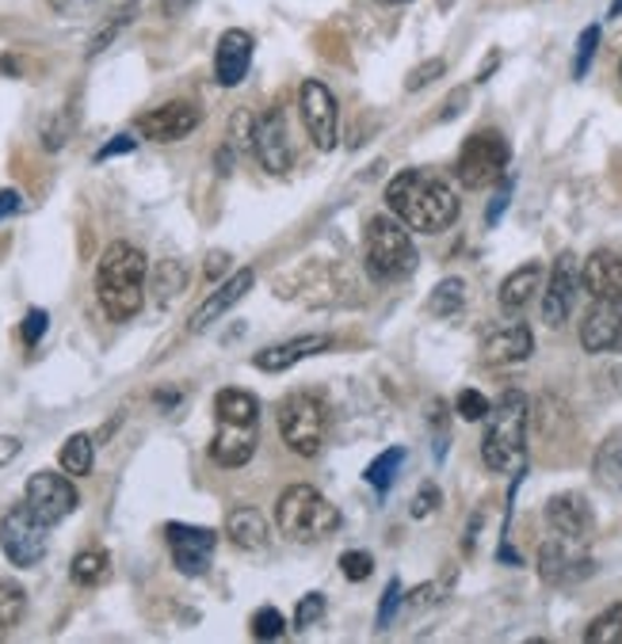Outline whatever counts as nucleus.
<instances>
[{
	"mask_svg": "<svg viewBox=\"0 0 622 644\" xmlns=\"http://www.w3.org/2000/svg\"><path fill=\"white\" fill-rule=\"evenodd\" d=\"M275 522L291 542L314 545L340 530V511L314 485H291L275 500Z\"/></svg>",
	"mask_w": 622,
	"mask_h": 644,
	"instance_id": "nucleus-5",
	"label": "nucleus"
},
{
	"mask_svg": "<svg viewBox=\"0 0 622 644\" xmlns=\"http://www.w3.org/2000/svg\"><path fill=\"white\" fill-rule=\"evenodd\" d=\"M199 123H203V111L195 108V103L188 100H172V103H161V108L146 111V115L138 118V134L149 142H183L188 134L199 131Z\"/></svg>",
	"mask_w": 622,
	"mask_h": 644,
	"instance_id": "nucleus-13",
	"label": "nucleus"
},
{
	"mask_svg": "<svg viewBox=\"0 0 622 644\" xmlns=\"http://www.w3.org/2000/svg\"><path fill=\"white\" fill-rule=\"evenodd\" d=\"M260 442V423H241V420H218L211 439V462L222 470H241L252 462Z\"/></svg>",
	"mask_w": 622,
	"mask_h": 644,
	"instance_id": "nucleus-18",
	"label": "nucleus"
},
{
	"mask_svg": "<svg viewBox=\"0 0 622 644\" xmlns=\"http://www.w3.org/2000/svg\"><path fill=\"white\" fill-rule=\"evenodd\" d=\"M546 522H550V530H554V538H565V542H577V545L592 542L596 515H592V507H588V500L580 493L550 496Z\"/></svg>",
	"mask_w": 622,
	"mask_h": 644,
	"instance_id": "nucleus-16",
	"label": "nucleus"
},
{
	"mask_svg": "<svg viewBox=\"0 0 622 644\" xmlns=\"http://www.w3.org/2000/svg\"><path fill=\"white\" fill-rule=\"evenodd\" d=\"M298 111H302V123H306L309 138L321 152L337 149V131H340V108H337V95H332L329 84L321 80H306L298 95Z\"/></svg>",
	"mask_w": 622,
	"mask_h": 644,
	"instance_id": "nucleus-11",
	"label": "nucleus"
},
{
	"mask_svg": "<svg viewBox=\"0 0 622 644\" xmlns=\"http://www.w3.org/2000/svg\"><path fill=\"white\" fill-rule=\"evenodd\" d=\"M440 591H443L440 584H420L417 591H409V595H405V602H409L412 610H428V607H436V602L443 599Z\"/></svg>",
	"mask_w": 622,
	"mask_h": 644,
	"instance_id": "nucleus-45",
	"label": "nucleus"
},
{
	"mask_svg": "<svg viewBox=\"0 0 622 644\" xmlns=\"http://www.w3.org/2000/svg\"><path fill=\"white\" fill-rule=\"evenodd\" d=\"M191 4H195V0H161V15H169V20H177V15L188 12Z\"/></svg>",
	"mask_w": 622,
	"mask_h": 644,
	"instance_id": "nucleus-55",
	"label": "nucleus"
},
{
	"mask_svg": "<svg viewBox=\"0 0 622 644\" xmlns=\"http://www.w3.org/2000/svg\"><path fill=\"white\" fill-rule=\"evenodd\" d=\"M92 0H50V8L54 12H61V15H77V12H84Z\"/></svg>",
	"mask_w": 622,
	"mask_h": 644,
	"instance_id": "nucleus-53",
	"label": "nucleus"
},
{
	"mask_svg": "<svg viewBox=\"0 0 622 644\" xmlns=\"http://www.w3.org/2000/svg\"><path fill=\"white\" fill-rule=\"evenodd\" d=\"M252 131H257V118L249 111H237V118L229 123V134H234L229 145H252Z\"/></svg>",
	"mask_w": 622,
	"mask_h": 644,
	"instance_id": "nucleus-46",
	"label": "nucleus"
},
{
	"mask_svg": "<svg viewBox=\"0 0 622 644\" xmlns=\"http://www.w3.org/2000/svg\"><path fill=\"white\" fill-rule=\"evenodd\" d=\"M146 275L149 263L146 252L126 240L103 248L100 263H95V297H100L103 313L111 320H131L146 302Z\"/></svg>",
	"mask_w": 622,
	"mask_h": 644,
	"instance_id": "nucleus-2",
	"label": "nucleus"
},
{
	"mask_svg": "<svg viewBox=\"0 0 622 644\" xmlns=\"http://www.w3.org/2000/svg\"><path fill=\"white\" fill-rule=\"evenodd\" d=\"M138 8H142V0H126V4L118 8V12L111 15V20L103 23L100 31H95V35H92V43H89V58H100V54L108 50L111 43H115V38H118V31H123L126 23L134 20V12H138Z\"/></svg>",
	"mask_w": 622,
	"mask_h": 644,
	"instance_id": "nucleus-33",
	"label": "nucleus"
},
{
	"mask_svg": "<svg viewBox=\"0 0 622 644\" xmlns=\"http://www.w3.org/2000/svg\"><path fill=\"white\" fill-rule=\"evenodd\" d=\"M226 538L245 553H260L271 545V522L257 507H234L226 515Z\"/></svg>",
	"mask_w": 622,
	"mask_h": 644,
	"instance_id": "nucleus-24",
	"label": "nucleus"
},
{
	"mask_svg": "<svg viewBox=\"0 0 622 644\" xmlns=\"http://www.w3.org/2000/svg\"><path fill=\"white\" fill-rule=\"evenodd\" d=\"M619 77H622V66H619Z\"/></svg>",
	"mask_w": 622,
	"mask_h": 644,
	"instance_id": "nucleus-59",
	"label": "nucleus"
},
{
	"mask_svg": "<svg viewBox=\"0 0 622 644\" xmlns=\"http://www.w3.org/2000/svg\"><path fill=\"white\" fill-rule=\"evenodd\" d=\"M23 211V195L20 191H0V222H4V217H12V214H20Z\"/></svg>",
	"mask_w": 622,
	"mask_h": 644,
	"instance_id": "nucleus-51",
	"label": "nucleus"
},
{
	"mask_svg": "<svg viewBox=\"0 0 622 644\" xmlns=\"http://www.w3.org/2000/svg\"><path fill=\"white\" fill-rule=\"evenodd\" d=\"M279 434L298 457H317L329 434V408L317 393H291L279 405Z\"/></svg>",
	"mask_w": 622,
	"mask_h": 644,
	"instance_id": "nucleus-6",
	"label": "nucleus"
},
{
	"mask_svg": "<svg viewBox=\"0 0 622 644\" xmlns=\"http://www.w3.org/2000/svg\"><path fill=\"white\" fill-rule=\"evenodd\" d=\"M462 305H466V283L462 279H443L428 294V313L432 317H454V313H462Z\"/></svg>",
	"mask_w": 622,
	"mask_h": 644,
	"instance_id": "nucleus-32",
	"label": "nucleus"
},
{
	"mask_svg": "<svg viewBox=\"0 0 622 644\" xmlns=\"http://www.w3.org/2000/svg\"><path fill=\"white\" fill-rule=\"evenodd\" d=\"M252 286H257V271H252V268H241V271H234V275H229L226 283H222L218 290H214L211 297H206L203 305H199L195 313H191L188 328H191V332H203V328H211L214 320H222V317H226V313L234 309V305L241 302V297L249 294Z\"/></svg>",
	"mask_w": 622,
	"mask_h": 644,
	"instance_id": "nucleus-19",
	"label": "nucleus"
},
{
	"mask_svg": "<svg viewBox=\"0 0 622 644\" xmlns=\"http://www.w3.org/2000/svg\"><path fill=\"white\" fill-rule=\"evenodd\" d=\"M417 245L402 217L378 214L366 222L363 233V268L374 283H402L417 271Z\"/></svg>",
	"mask_w": 622,
	"mask_h": 644,
	"instance_id": "nucleus-4",
	"label": "nucleus"
},
{
	"mask_svg": "<svg viewBox=\"0 0 622 644\" xmlns=\"http://www.w3.org/2000/svg\"><path fill=\"white\" fill-rule=\"evenodd\" d=\"M46 328H50V317H46V309H31L27 317H23V325H20L23 343H27V348H35V343L46 336Z\"/></svg>",
	"mask_w": 622,
	"mask_h": 644,
	"instance_id": "nucleus-44",
	"label": "nucleus"
},
{
	"mask_svg": "<svg viewBox=\"0 0 622 644\" xmlns=\"http://www.w3.org/2000/svg\"><path fill=\"white\" fill-rule=\"evenodd\" d=\"M92 462H95V442L92 434H69L66 442H61V454H58V465L69 473V477H89L92 473Z\"/></svg>",
	"mask_w": 622,
	"mask_h": 644,
	"instance_id": "nucleus-27",
	"label": "nucleus"
},
{
	"mask_svg": "<svg viewBox=\"0 0 622 644\" xmlns=\"http://www.w3.org/2000/svg\"><path fill=\"white\" fill-rule=\"evenodd\" d=\"M229 268H234V260H229V252H211V256H206L203 275H206V279H222Z\"/></svg>",
	"mask_w": 622,
	"mask_h": 644,
	"instance_id": "nucleus-49",
	"label": "nucleus"
},
{
	"mask_svg": "<svg viewBox=\"0 0 622 644\" xmlns=\"http://www.w3.org/2000/svg\"><path fill=\"white\" fill-rule=\"evenodd\" d=\"M325 607H329V602H325L321 591H306L298 599V607H294V630H309L314 622H321Z\"/></svg>",
	"mask_w": 622,
	"mask_h": 644,
	"instance_id": "nucleus-37",
	"label": "nucleus"
},
{
	"mask_svg": "<svg viewBox=\"0 0 622 644\" xmlns=\"http://www.w3.org/2000/svg\"><path fill=\"white\" fill-rule=\"evenodd\" d=\"M588 644H622V602L608 607L585 633Z\"/></svg>",
	"mask_w": 622,
	"mask_h": 644,
	"instance_id": "nucleus-34",
	"label": "nucleus"
},
{
	"mask_svg": "<svg viewBox=\"0 0 622 644\" xmlns=\"http://www.w3.org/2000/svg\"><path fill=\"white\" fill-rule=\"evenodd\" d=\"M183 290H188V268H183L180 260L157 263V271H154V297H157V305L177 302Z\"/></svg>",
	"mask_w": 622,
	"mask_h": 644,
	"instance_id": "nucleus-30",
	"label": "nucleus"
},
{
	"mask_svg": "<svg viewBox=\"0 0 622 644\" xmlns=\"http://www.w3.org/2000/svg\"><path fill=\"white\" fill-rule=\"evenodd\" d=\"M596 46H600V23L585 27V31H580V38H577V58H573V77H577V80L585 77L588 66H592Z\"/></svg>",
	"mask_w": 622,
	"mask_h": 644,
	"instance_id": "nucleus-38",
	"label": "nucleus"
},
{
	"mask_svg": "<svg viewBox=\"0 0 622 644\" xmlns=\"http://www.w3.org/2000/svg\"><path fill=\"white\" fill-rule=\"evenodd\" d=\"M446 72V61L443 58H428V61H420L417 69L405 77V92H420V88H428L432 80H440Z\"/></svg>",
	"mask_w": 622,
	"mask_h": 644,
	"instance_id": "nucleus-41",
	"label": "nucleus"
},
{
	"mask_svg": "<svg viewBox=\"0 0 622 644\" xmlns=\"http://www.w3.org/2000/svg\"><path fill=\"white\" fill-rule=\"evenodd\" d=\"M405 465V450L402 447H394V450H386V454H378L371 465H366V473H363V481L374 488L378 496H386L389 493V485H394V477H397V470Z\"/></svg>",
	"mask_w": 622,
	"mask_h": 644,
	"instance_id": "nucleus-31",
	"label": "nucleus"
},
{
	"mask_svg": "<svg viewBox=\"0 0 622 644\" xmlns=\"http://www.w3.org/2000/svg\"><path fill=\"white\" fill-rule=\"evenodd\" d=\"M440 504H443V493H440V485H420V493L412 496V504H409V515L412 519H428V515H436L440 511Z\"/></svg>",
	"mask_w": 622,
	"mask_h": 644,
	"instance_id": "nucleus-42",
	"label": "nucleus"
},
{
	"mask_svg": "<svg viewBox=\"0 0 622 644\" xmlns=\"http://www.w3.org/2000/svg\"><path fill=\"white\" fill-rule=\"evenodd\" d=\"M528 420H531V400L520 389L500 393V400L485 416V439H482V457L493 473H523Z\"/></svg>",
	"mask_w": 622,
	"mask_h": 644,
	"instance_id": "nucleus-3",
	"label": "nucleus"
},
{
	"mask_svg": "<svg viewBox=\"0 0 622 644\" xmlns=\"http://www.w3.org/2000/svg\"><path fill=\"white\" fill-rule=\"evenodd\" d=\"M508 203H512V183H505V188L493 195V203H489V211H485V222L489 225H497L500 222V214L508 211Z\"/></svg>",
	"mask_w": 622,
	"mask_h": 644,
	"instance_id": "nucleus-48",
	"label": "nucleus"
},
{
	"mask_svg": "<svg viewBox=\"0 0 622 644\" xmlns=\"http://www.w3.org/2000/svg\"><path fill=\"white\" fill-rule=\"evenodd\" d=\"M252 152L268 168L271 176H286L294 168V149L286 138V115L283 108H271L268 115L257 118V131H252Z\"/></svg>",
	"mask_w": 622,
	"mask_h": 644,
	"instance_id": "nucleus-14",
	"label": "nucleus"
},
{
	"mask_svg": "<svg viewBox=\"0 0 622 644\" xmlns=\"http://www.w3.org/2000/svg\"><path fill=\"white\" fill-rule=\"evenodd\" d=\"M402 579H389V587H386V595H382V602H378V630H389L394 625V614H397V607H402Z\"/></svg>",
	"mask_w": 622,
	"mask_h": 644,
	"instance_id": "nucleus-43",
	"label": "nucleus"
},
{
	"mask_svg": "<svg viewBox=\"0 0 622 644\" xmlns=\"http://www.w3.org/2000/svg\"><path fill=\"white\" fill-rule=\"evenodd\" d=\"M592 477L608 493H622V431H611L592 454Z\"/></svg>",
	"mask_w": 622,
	"mask_h": 644,
	"instance_id": "nucleus-26",
	"label": "nucleus"
},
{
	"mask_svg": "<svg viewBox=\"0 0 622 644\" xmlns=\"http://www.w3.org/2000/svg\"><path fill=\"white\" fill-rule=\"evenodd\" d=\"M214 165H218V176H229V172H234V145H222L218 157H214Z\"/></svg>",
	"mask_w": 622,
	"mask_h": 644,
	"instance_id": "nucleus-54",
	"label": "nucleus"
},
{
	"mask_svg": "<svg viewBox=\"0 0 622 644\" xmlns=\"http://www.w3.org/2000/svg\"><path fill=\"white\" fill-rule=\"evenodd\" d=\"M165 538H169L172 565H177L180 576H206V568H211V561H214V545H218V534H214V530L169 522V527H165Z\"/></svg>",
	"mask_w": 622,
	"mask_h": 644,
	"instance_id": "nucleus-12",
	"label": "nucleus"
},
{
	"mask_svg": "<svg viewBox=\"0 0 622 644\" xmlns=\"http://www.w3.org/2000/svg\"><path fill=\"white\" fill-rule=\"evenodd\" d=\"M249 66H252V35L241 27L226 31L218 38V50H214V80L222 88H237L249 77Z\"/></svg>",
	"mask_w": 622,
	"mask_h": 644,
	"instance_id": "nucleus-20",
	"label": "nucleus"
},
{
	"mask_svg": "<svg viewBox=\"0 0 622 644\" xmlns=\"http://www.w3.org/2000/svg\"><path fill=\"white\" fill-rule=\"evenodd\" d=\"M134 145L138 138H131V134H115L108 145H103L100 152H95V160H111V157H123V152H134Z\"/></svg>",
	"mask_w": 622,
	"mask_h": 644,
	"instance_id": "nucleus-47",
	"label": "nucleus"
},
{
	"mask_svg": "<svg viewBox=\"0 0 622 644\" xmlns=\"http://www.w3.org/2000/svg\"><path fill=\"white\" fill-rule=\"evenodd\" d=\"M462 103H466V88H459V92L451 95V100L443 103V111H440V123H446V118H454L462 111Z\"/></svg>",
	"mask_w": 622,
	"mask_h": 644,
	"instance_id": "nucleus-52",
	"label": "nucleus"
},
{
	"mask_svg": "<svg viewBox=\"0 0 622 644\" xmlns=\"http://www.w3.org/2000/svg\"><path fill=\"white\" fill-rule=\"evenodd\" d=\"M386 206L417 233H443L459 222L462 203L443 176L428 168H405L386 183Z\"/></svg>",
	"mask_w": 622,
	"mask_h": 644,
	"instance_id": "nucleus-1",
	"label": "nucleus"
},
{
	"mask_svg": "<svg viewBox=\"0 0 622 644\" xmlns=\"http://www.w3.org/2000/svg\"><path fill=\"white\" fill-rule=\"evenodd\" d=\"M508 157H512V149H508V142L500 138L497 131L470 134L466 145L459 149V160H454V176H459V183L470 191L489 188V183L505 180Z\"/></svg>",
	"mask_w": 622,
	"mask_h": 644,
	"instance_id": "nucleus-7",
	"label": "nucleus"
},
{
	"mask_svg": "<svg viewBox=\"0 0 622 644\" xmlns=\"http://www.w3.org/2000/svg\"><path fill=\"white\" fill-rule=\"evenodd\" d=\"M500 66V54H489V58H485V66L477 69V84H482V80H489L493 77V69Z\"/></svg>",
	"mask_w": 622,
	"mask_h": 644,
	"instance_id": "nucleus-56",
	"label": "nucleus"
},
{
	"mask_svg": "<svg viewBox=\"0 0 622 644\" xmlns=\"http://www.w3.org/2000/svg\"><path fill=\"white\" fill-rule=\"evenodd\" d=\"M596 573L592 557L585 553V545L565 542V538H550L539 550V576L546 584H577Z\"/></svg>",
	"mask_w": 622,
	"mask_h": 644,
	"instance_id": "nucleus-15",
	"label": "nucleus"
},
{
	"mask_svg": "<svg viewBox=\"0 0 622 644\" xmlns=\"http://www.w3.org/2000/svg\"><path fill=\"white\" fill-rule=\"evenodd\" d=\"M69 576H73L77 587H100L103 579L111 576V557L103 550H84L73 557L69 565Z\"/></svg>",
	"mask_w": 622,
	"mask_h": 644,
	"instance_id": "nucleus-28",
	"label": "nucleus"
},
{
	"mask_svg": "<svg viewBox=\"0 0 622 644\" xmlns=\"http://www.w3.org/2000/svg\"><path fill=\"white\" fill-rule=\"evenodd\" d=\"M428 428H432L436 462H443L446 447H451V428H446V408H443V400H432V405H428Z\"/></svg>",
	"mask_w": 622,
	"mask_h": 644,
	"instance_id": "nucleus-36",
	"label": "nucleus"
},
{
	"mask_svg": "<svg viewBox=\"0 0 622 644\" xmlns=\"http://www.w3.org/2000/svg\"><path fill=\"white\" fill-rule=\"evenodd\" d=\"M27 614V591L12 579H0V641L15 630Z\"/></svg>",
	"mask_w": 622,
	"mask_h": 644,
	"instance_id": "nucleus-29",
	"label": "nucleus"
},
{
	"mask_svg": "<svg viewBox=\"0 0 622 644\" xmlns=\"http://www.w3.org/2000/svg\"><path fill=\"white\" fill-rule=\"evenodd\" d=\"M489 397L485 393H477V389H462L459 397H454V413L462 416L466 423H477V420H485L489 416Z\"/></svg>",
	"mask_w": 622,
	"mask_h": 644,
	"instance_id": "nucleus-39",
	"label": "nucleus"
},
{
	"mask_svg": "<svg viewBox=\"0 0 622 644\" xmlns=\"http://www.w3.org/2000/svg\"><path fill=\"white\" fill-rule=\"evenodd\" d=\"M340 573H344V579H352V584H363V579L374 576V557L366 550H348L340 557Z\"/></svg>",
	"mask_w": 622,
	"mask_h": 644,
	"instance_id": "nucleus-40",
	"label": "nucleus"
},
{
	"mask_svg": "<svg viewBox=\"0 0 622 644\" xmlns=\"http://www.w3.org/2000/svg\"><path fill=\"white\" fill-rule=\"evenodd\" d=\"M534 336L528 325H500L482 340V359L489 366H512V362L531 359Z\"/></svg>",
	"mask_w": 622,
	"mask_h": 644,
	"instance_id": "nucleus-22",
	"label": "nucleus"
},
{
	"mask_svg": "<svg viewBox=\"0 0 622 644\" xmlns=\"http://www.w3.org/2000/svg\"><path fill=\"white\" fill-rule=\"evenodd\" d=\"M20 450H23V442L15 439V434H0V470L12 465L15 457H20Z\"/></svg>",
	"mask_w": 622,
	"mask_h": 644,
	"instance_id": "nucleus-50",
	"label": "nucleus"
},
{
	"mask_svg": "<svg viewBox=\"0 0 622 644\" xmlns=\"http://www.w3.org/2000/svg\"><path fill=\"white\" fill-rule=\"evenodd\" d=\"M580 279L592 297L622 305V252H592L580 268Z\"/></svg>",
	"mask_w": 622,
	"mask_h": 644,
	"instance_id": "nucleus-23",
	"label": "nucleus"
},
{
	"mask_svg": "<svg viewBox=\"0 0 622 644\" xmlns=\"http://www.w3.org/2000/svg\"><path fill=\"white\" fill-rule=\"evenodd\" d=\"M542 279H546L542 263H523V268H516L512 275L500 283V294H497L500 309H505V313H523L534 302V294L542 290Z\"/></svg>",
	"mask_w": 622,
	"mask_h": 644,
	"instance_id": "nucleus-25",
	"label": "nucleus"
},
{
	"mask_svg": "<svg viewBox=\"0 0 622 644\" xmlns=\"http://www.w3.org/2000/svg\"><path fill=\"white\" fill-rule=\"evenodd\" d=\"M608 15H611V20H615V15H622V0H611V12Z\"/></svg>",
	"mask_w": 622,
	"mask_h": 644,
	"instance_id": "nucleus-57",
	"label": "nucleus"
},
{
	"mask_svg": "<svg viewBox=\"0 0 622 644\" xmlns=\"http://www.w3.org/2000/svg\"><path fill=\"white\" fill-rule=\"evenodd\" d=\"M252 637L257 641H279L286 633V618L279 614L275 607H264V610H257V614H252Z\"/></svg>",
	"mask_w": 622,
	"mask_h": 644,
	"instance_id": "nucleus-35",
	"label": "nucleus"
},
{
	"mask_svg": "<svg viewBox=\"0 0 622 644\" xmlns=\"http://www.w3.org/2000/svg\"><path fill=\"white\" fill-rule=\"evenodd\" d=\"M23 504H27L31 511L46 522V527H58L61 519H69V515L81 507V496H77V488H73V481H69L66 470L61 473L38 470V473H31L27 477Z\"/></svg>",
	"mask_w": 622,
	"mask_h": 644,
	"instance_id": "nucleus-9",
	"label": "nucleus"
},
{
	"mask_svg": "<svg viewBox=\"0 0 622 644\" xmlns=\"http://www.w3.org/2000/svg\"><path fill=\"white\" fill-rule=\"evenodd\" d=\"M580 286H585V279H580L577 256L562 252L554 260V271H550L546 290H542V320H546V328H562L565 320L573 317V309H577V297H580Z\"/></svg>",
	"mask_w": 622,
	"mask_h": 644,
	"instance_id": "nucleus-10",
	"label": "nucleus"
},
{
	"mask_svg": "<svg viewBox=\"0 0 622 644\" xmlns=\"http://www.w3.org/2000/svg\"><path fill=\"white\" fill-rule=\"evenodd\" d=\"M374 4H409V0H374Z\"/></svg>",
	"mask_w": 622,
	"mask_h": 644,
	"instance_id": "nucleus-58",
	"label": "nucleus"
},
{
	"mask_svg": "<svg viewBox=\"0 0 622 644\" xmlns=\"http://www.w3.org/2000/svg\"><path fill=\"white\" fill-rule=\"evenodd\" d=\"M580 348L588 355H622V305L596 297L580 320Z\"/></svg>",
	"mask_w": 622,
	"mask_h": 644,
	"instance_id": "nucleus-17",
	"label": "nucleus"
},
{
	"mask_svg": "<svg viewBox=\"0 0 622 644\" xmlns=\"http://www.w3.org/2000/svg\"><path fill=\"white\" fill-rule=\"evenodd\" d=\"M46 522L27 504H15L0 519V550L15 568H35L46 557Z\"/></svg>",
	"mask_w": 622,
	"mask_h": 644,
	"instance_id": "nucleus-8",
	"label": "nucleus"
},
{
	"mask_svg": "<svg viewBox=\"0 0 622 644\" xmlns=\"http://www.w3.org/2000/svg\"><path fill=\"white\" fill-rule=\"evenodd\" d=\"M332 348V336L325 332H309V336H298V340H286V343H275V348H264L260 355H252V366L264 370V374H283V370H291L294 362L309 359V355H321V351Z\"/></svg>",
	"mask_w": 622,
	"mask_h": 644,
	"instance_id": "nucleus-21",
	"label": "nucleus"
}]
</instances>
